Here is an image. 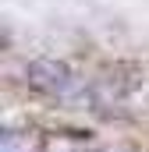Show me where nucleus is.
<instances>
[{"instance_id":"1","label":"nucleus","mask_w":149,"mask_h":152,"mask_svg":"<svg viewBox=\"0 0 149 152\" xmlns=\"http://www.w3.org/2000/svg\"><path fill=\"white\" fill-rule=\"evenodd\" d=\"M39 67L46 71V78H36V81H32L36 88H43V92H64V88L71 85V78H68V67H64V64H53V60H43Z\"/></svg>"}]
</instances>
